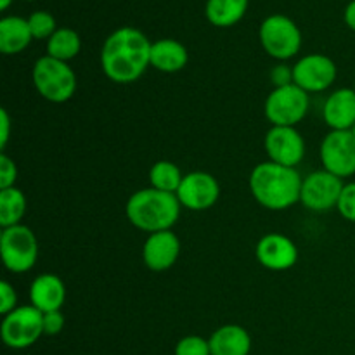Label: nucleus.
<instances>
[{
  "mask_svg": "<svg viewBox=\"0 0 355 355\" xmlns=\"http://www.w3.org/2000/svg\"><path fill=\"white\" fill-rule=\"evenodd\" d=\"M151 42L137 28L125 26L106 38L101 66L111 82L132 83L151 66Z\"/></svg>",
  "mask_w": 355,
  "mask_h": 355,
  "instance_id": "1",
  "label": "nucleus"
},
{
  "mask_svg": "<svg viewBox=\"0 0 355 355\" xmlns=\"http://www.w3.org/2000/svg\"><path fill=\"white\" fill-rule=\"evenodd\" d=\"M302 182L304 179L295 168L266 162L252 170L250 191L267 210H286L300 201Z\"/></svg>",
  "mask_w": 355,
  "mask_h": 355,
  "instance_id": "2",
  "label": "nucleus"
},
{
  "mask_svg": "<svg viewBox=\"0 0 355 355\" xmlns=\"http://www.w3.org/2000/svg\"><path fill=\"white\" fill-rule=\"evenodd\" d=\"M180 201L177 194L148 187L134 193L128 200L127 217L132 225L146 232L172 231L180 217Z\"/></svg>",
  "mask_w": 355,
  "mask_h": 355,
  "instance_id": "3",
  "label": "nucleus"
},
{
  "mask_svg": "<svg viewBox=\"0 0 355 355\" xmlns=\"http://www.w3.org/2000/svg\"><path fill=\"white\" fill-rule=\"evenodd\" d=\"M33 83L44 99L61 104L73 97L76 90L75 71L68 62L44 55L33 66Z\"/></svg>",
  "mask_w": 355,
  "mask_h": 355,
  "instance_id": "4",
  "label": "nucleus"
},
{
  "mask_svg": "<svg viewBox=\"0 0 355 355\" xmlns=\"http://www.w3.org/2000/svg\"><path fill=\"white\" fill-rule=\"evenodd\" d=\"M0 255L3 267L14 274L28 272L38 259V243L33 231L23 224L6 227L0 234Z\"/></svg>",
  "mask_w": 355,
  "mask_h": 355,
  "instance_id": "5",
  "label": "nucleus"
},
{
  "mask_svg": "<svg viewBox=\"0 0 355 355\" xmlns=\"http://www.w3.org/2000/svg\"><path fill=\"white\" fill-rule=\"evenodd\" d=\"M0 335H2V342L9 349H28L44 335V312H40L33 305L14 309L10 314L3 315Z\"/></svg>",
  "mask_w": 355,
  "mask_h": 355,
  "instance_id": "6",
  "label": "nucleus"
},
{
  "mask_svg": "<svg viewBox=\"0 0 355 355\" xmlns=\"http://www.w3.org/2000/svg\"><path fill=\"white\" fill-rule=\"evenodd\" d=\"M263 111L272 127H295L307 114L309 94L295 83L276 87L267 96Z\"/></svg>",
  "mask_w": 355,
  "mask_h": 355,
  "instance_id": "7",
  "label": "nucleus"
},
{
  "mask_svg": "<svg viewBox=\"0 0 355 355\" xmlns=\"http://www.w3.org/2000/svg\"><path fill=\"white\" fill-rule=\"evenodd\" d=\"M260 44L270 58L286 61L300 51L302 33L290 17L274 14L267 17L260 26Z\"/></svg>",
  "mask_w": 355,
  "mask_h": 355,
  "instance_id": "8",
  "label": "nucleus"
},
{
  "mask_svg": "<svg viewBox=\"0 0 355 355\" xmlns=\"http://www.w3.org/2000/svg\"><path fill=\"white\" fill-rule=\"evenodd\" d=\"M321 162L326 172L345 179L355 173V137L352 130H331L321 144Z\"/></svg>",
  "mask_w": 355,
  "mask_h": 355,
  "instance_id": "9",
  "label": "nucleus"
},
{
  "mask_svg": "<svg viewBox=\"0 0 355 355\" xmlns=\"http://www.w3.org/2000/svg\"><path fill=\"white\" fill-rule=\"evenodd\" d=\"M343 186L342 179L326 170L312 172L302 182L300 201L312 211H328L338 205Z\"/></svg>",
  "mask_w": 355,
  "mask_h": 355,
  "instance_id": "10",
  "label": "nucleus"
},
{
  "mask_svg": "<svg viewBox=\"0 0 355 355\" xmlns=\"http://www.w3.org/2000/svg\"><path fill=\"white\" fill-rule=\"evenodd\" d=\"M336 80V64L324 54H309L293 66V83L305 92H322Z\"/></svg>",
  "mask_w": 355,
  "mask_h": 355,
  "instance_id": "11",
  "label": "nucleus"
},
{
  "mask_svg": "<svg viewBox=\"0 0 355 355\" xmlns=\"http://www.w3.org/2000/svg\"><path fill=\"white\" fill-rule=\"evenodd\" d=\"M175 194L184 208L193 211H203L217 203L218 196H220V186L210 173L191 172L184 175L182 184Z\"/></svg>",
  "mask_w": 355,
  "mask_h": 355,
  "instance_id": "12",
  "label": "nucleus"
},
{
  "mask_svg": "<svg viewBox=\"0 0 355 355\" xmlns=\"http://www.w3.org/2000/svg\"><path fill=\"white\" fill-rule=\"evenodd\" d=\"M263 146L270 162L290 168H295L305 156V141L295 127H272Z\"/></svg>",
  "mask_w": 355,
  "mask_h": 355,
  "instance_id": "13",
  "label": "nucleus"
},
{
  "mask_svg": "<svg viewBox=\"0 0 355 355\" xmlns=\"http://www.w3.org/2000/svg\"><path fill=\"white\" fill-rule=\"evenodd\" d=\"M257 260L269 270H288L297 263V245L288 236L270 232L257 245Z\"/></svg>",
  "mask_w": 355,
  "mask_h": 355,
  "instance_id": "14",
  "label": "nucleus"
},
{
  "mask_svg": "<svg viewBox=\"0 0 355 355\" xmlns=\"http://www.w3.org/2000/svg\"><path fill=\"white\" fill-rule=\"evenodd\" d=\"M180 255V241L177 234L172 231H159L149 234L146 239L144 248H142V257L148 269L155 272L170 269L177 262Z\"/></svg>",
  "mask_w": 355,
  "mask_h": 355,
  "instance_id": "15",
  "label": "nucleus"
},
{
  "mask_svg": "<svg viewBox=\"0 0 355 355\" xmlns=\"http://www.w3.org/2000/svg\"><path fill=\"white\" fill-rule=\"evenodd\" d=\"M322 116L331 130H352L355 127V90H335L326 99Z\"/></svg>",
  "mask_w": 355,
  "mask_h": 355,
  "instance_id": "16",
  "label": "nucleus"
},
{
  "mask_svg": "<svg viewBox=\"0 0 355 355\" xmlns=\"http://www.w3.org/2000/svg\"><path fill=\"white\" fill-rule=\"evenodd\" d=\"M66 298V288L61 277L55 274H42L35 277L30 288V300L40 312L61 311Z\"/></svg>",
  "mask_w": 355,
  "mask_h": 355,
  "instance_id": "17",
  "label": "nucleus"
},
{
  "mask_svg": "<svg viewBox=\"0 0 355 355\" xmlns=\"http://www.w3.org/2000/svg\"><path fill=\"white\" fill-rule=\"evenodd\" d=\"M211 355H248L252 350V336L238 324H225L210 336Z\"/></svg>",
  "mask_w": 355,
  "mask_h": 355,
  "instance_id": "18",
  "label": "nucleus"
},
{
  "mask_svg": "<svg viewBox=\"0 0 355 355\" xmlns=\"http://www.w3.org/2000/svg\"><path fill=\"white\" fill-rule=\"evenodd\" d=\"M186 47L172 38H163L151 45V66L163 73H177L187 64Z\"/></svg>",
  "mask_w": 355,
  "mask_h": 355,
  "instance_id": "19",
  "label": "nucleus"
},
{
  "mask_svg": "<svg viewBox=\"0 0 355 355\" xmlns=\"http://www.w3.org/2000/svg\"><path fill=\"white\" fill-rule=\"evenodd\" d=\"M31 35L28 19L19 16L3 17L0 21V52L6 55L17 54L30 45Z\"/></svg>",
  "mask_w": 355,
  "mask_h": 355,
  "instance_id": "20",
  "label": "nucleus"
},
{
  "mask_svg": "<svg viewBox=\"0 0 355 355\" xmlns=\"http://www.w3.org/2000/svg\"><path fill=\"white\" fill-rule=\"evenodd\" d=\"M248 0H208L207 17L211 24L220 28L232 26L245 16Z\"/></svg>",
  "mask_w": 355,
  "mask_h": 355,
  "instance_id": "21",
  "label": "nucleus"
},
{
  "mask_svg": "<svg viewBox=\"0 0 355 355\" xmlns=\"http://www.w3.org/2000/svg\"><path fill=\"white\" fill-rule=\"evenodd\" d=\"M26 214V196L17 187L0 189V225L3 229L17 225Z\"/></svg>",
  "mask_w": 355,
  "mask_h": 355,
  "instance_id": "22",
  "label": "nucleus"
},
{
  "mask_svg": "<svg viewBox=\"0 0 355 355\" xmlns=\"http://www.w3.org/2000/svg\"><path fill=\"white\" fill-rule=\"evenodd\" d=\"M80 49H82L80 35L76 33L75 30H69V28H59V30L49 38L47 55L59 59V61L68 62L78 55Z\"/></svg>",
  "mask_w": 355,
  "mask_h": 355,
  "instance_id": "23",
  "label": "nucleus"
},
{
  "mask_svg": "<svg viewBox=\"0 0 355 355\" xmlns=\"http://www.w3.org/2000/svg\"><path fill=\"white\" fill-rule=\"evenodd\" d=\"M182 172L172 162H158L149 170V182H151V187L163 191V193L175 194L179 191L180 184H182Z\"/></svg>",
  "mask_w": 355,
  "mask_h": 355,
  "instance_id": "24",
  "label": "nucleus"
},
{
  "mask_svg": "<svg viewBox=\"0 0 355 355\" xmlns=\"http://www.w3.org/2000/svg\"><path fill=\"white\" fill-rule=\"evenodd\" d=\"M28 24H30L33 38H38V40H42V38H51L58 31L54 16L51 12H45V10H37V12L31 14L28 17Z\"/></svg>",
  "mask_w": 355,
  "mask_h": 355,
  "instance_id": "25",
  "label": "nucleus"
},
{
  "mask_svg": "<svg viewBox=\"0 0 355 355\" xmlns=\"http://www.w3.org/2000/svg\"><path fill=\"white\" fill-rule=\"evenodd\" d=\"M175 355H211L210 342L196 335L186 336L175 345Z\"/></svg>",
  "mask_w": 355,
  "mask_h": 355,
  "instance_id": "26",
  "label": "nucleus"
},
{
  "mask_svg": "<svg viewBox=\"0 0 355 355\" xmlns=\"http://www.w3.org/2000/svg\"><path fill=\"white\" fill-rule=\"evenodd\" d=\"M336 208H338L340 215H342L345 220L355 222V182L345 184V186H343V191L342 194H340Z\"/></svg>",
  "mask_w": 355,
  "mask_h": 355,
  "instance_id": "27",
  "label": "nucleus"
},
{
  "mask_svg": "<svg viewBox=\"0 0 355 355\" xmlns=\"http://www.w3.org/2000/svg\"><path fill=\"white\" fill-rule=\"evenodd\" d=\"M17 179L16 163L7 155L0 156V189L14 187V182Z\"/></svg>",
  "mask_w": 355,
  "mask_h": 355,
  "instance_id": "28",
  "label": "nucleus"
},
{
  "mask_svg": "<svg viewBox=\"0 0 355 355\" xmlns=\"http://www.w3.org/2000/svg\"><path fill=\"white\" fill-rule=\"evenodd\" d=\"M17 309V295L16 290L10 286L7 281L0 283V314L7 315Z\"/></svg>",
  "mask_w": 355,
  "mask_h": 355,
  "instance_id": "29",
  "label": "nucleus"
},
{
  "mask_svg": "<svg viewBox=\"0 0 355 355\" xmlns=\"http://www.w3.org/2000/svg\"><path fill=\"white\" fill-rule=\"evenodd\" d=\"M64 328V315L61 311L45 312L44 314V335L55 336Z\"/></svg>",
  "mask_w": 355,
  "mask_h": 355,
  "instance_id": "30",
  "label": "nucleus"
},
{
  "mask_svg": "<svg viewBox=\"0 0 355 355\" xmlns=\"http://www.w3.org/2000/svg\"><path fill=\"white\" fill-rule=\"evenodd\" d=\"M270 80H272V83L276 87L290 85V83H293V68L290 69V66L286 64L276 66V68L270 71Z\"/></svg>",
  "mask_w": 355,
  "mask_h": 355,
  "instance_id": "31",
  "label": "nucleus"
},
{
  "mask_svg": "<svg viewBox=\"0 0 355 355\" xmlns=\"http://www.w3.org/2000/svg\"><path fill=\"white\" fill-rule=\"evenodd\" d=\"M0 127H2V134H0V148L6 149L7 141H9L10 134V118L7 110H0Z\"/></svg>",
  "mask_w": 355,
  "mask_h": 355,
  "instance_id": "32",
  "label": "nucleus"
},
{
  "mask_svg": "<svg viewBox=\"0 0 355 355\" xmlns=\"http://www.w3.org/2000/svg\"><path fill=\"white\" fill-rule=\"evenodd\" d=\"M345 23L347 26L350 28V30L355 31V0H352V2L347 6L345 9Z\"/></svg>",
  "mask_w": 355,
  "mask_h": 355,
  "instance_id": "33",
  "label": "nucleus"
},
{
  "mask_svg": "<svg viewBox=\"0 0 355 355\" xmlns=\"http://www.w3.org/2000/svg\"><path fill=\"white\" fill-rule=\"evenodd\" d=\"M10 2H12V0H0V9H2V10H6L7 7L10 6Z\"/></svg>",
  "mask_w": 355,
  "mask_h": 355,
  "instance_id": "34",
  "label": "nucleus"
},
{
  "mask_svg": "<svg viewBox=\"0 0 355 355\" xmlns=\"http://www.w3.org/2000/svg\"><path fill=\"white\" fill-rule=\"evenodd\" d=\"M352 134H354V137H355V127L352 128Z\"/></svg>",
  "mask_w": 355,
  "mask_h": 355,
  "instance_id": "35",
  "label": "nucleus"
},
{
  "mask_svg": "<svg viewBox=\"0 0 355 355\" xmlns=\"http://www.w3.org/2000/svg\"><path fill=\"white\" fill-rule=\"evenodd\" d=\"M354 90H355V87H354Z\"/></svg>",
  "mask_w": 355,
  "mask_h": 355,
  "instance_id": "36",
  "label": "nucleus"
}]
</instances>
